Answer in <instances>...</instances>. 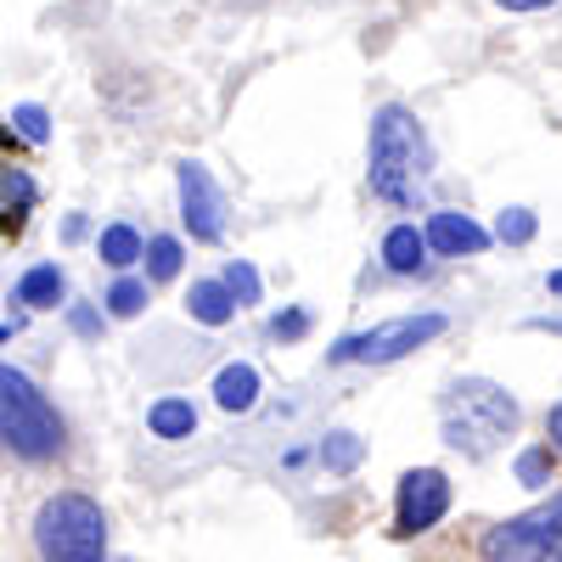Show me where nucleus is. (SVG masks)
I'll return each instance as SVG.
<instances>
[{"label": "nucleus", "mask_w": 562, "mask_h": 562, "mask_svg": "<svg viewBox=\"0 0 562 562\" xmlns=\"http://www.w3.org/2000/svg\"><path fill=\"white\" fill-rule=\"evenodd\" d=\"M439 434L461 456H490L518 434V400L490 378H461L439 400Z\"/></svg>", "instance_id": "f257e3e1"}, {"label": "nucleus", "mask_w": 562, "mask_h": 562, "mask_svg": "<svg viewBox=\"0 0 562 562\" xmlns=\"http://www.w3.org/2000/svg\"><path fill=\"white\" fill-rule=\"evenodd\" d=\"M428 169H434V147L411 108H383L371 119V186H378V198L411 203Z\"/></svg>", "instance_id": "f03ea898"}, {"label": "nucleus", "mask_w": 562, "mask_h": 562, "mask_svg": "<svg viewBox=\"0 0 562 562\" xmlns=\"http://www.w3.org/2000/svg\"><path fill=\"white\" fill-rule=\"evenodd\" d=\"M0 445L23 461H52L68 445L57 405L45 400L34 389V378H23L18 366H0Z\"/></svg>", "instance_id": "7ed1b4c3"}, {"label": "nucleus", "mask_w": 562, "mask_h": 562, "mask_svg": "<svg viewBox=\"0 0 562 562\" xmlns=\"http://www.w3.org/2000/svg\"><path fill=\"white\" fill-rule=\"evenodd\" d=\"M34 551L40 562H102L108 557V518L90 495H52L34 512Z\"/></svg>", "instance_id": "20e7f679"}, {"label": "nucleus", "mask_w": 562, "mask_h": 562, "mask_svg": "<svg viewBox=\"0 0 562 562\" xmlns=\"http://www.w3.org/2000/svg\"><path fill=\"white\" fill-rule=\"evenodd\" d=\"M445 326H450L445 315H394V321H383V326H366V333L338 338L326 355H333L338 366H389V360L416 355L422 344H434Z\"/></svg>", "instance_id": "39448f33"}, {"label": "nucleus", "mask_w": 562, "mask_h": 562, "mask_svg": "<svg viewBox=\"0 0 562 562\" xmlns=\"http://www.w3.org/2000/svg\"><path fill=\"white\" fill-rule=\"evenodd\" d=\"M562 546V490L484 535V562H551Z\"/></svg>", "instance_id": "423d86ee"}, {"label": "nucleus", "mask_w": 562, "mask_h": 562, "mask_svg": "<svg viewBox=\"0 0 562 562\" xmlns=\"http://www.w3.org/2000/svg\"><path fill=\"white\" fill-rule=\"evenodd\" d=\"M445 512H450V479L439 467H416L400 479V512H394L400 535H428Z\"/></svg>", "instance_id": "0eeeda50"}, {"label": "nucleus", "mask_w": 562, "mask_h": 562, "mask_svg": "<svg viewBox=\"0 0 562 562\" xmlns=\"http://www.w3.org/2000/svg\"><path fill=\"white\" fill-rule=\"evenodd\" d=\"M175 180H180V220H186V231H192L198 243H220V231H225V198H220L214 175L203 164L186 158L175 169Z\"/></svg>", "instance_id": "6e6552de"}, {"label": "nucleus", "mask_w": 562, "mask_h": 562, "mask_svg": "<svg viewBox=\"0 0 562 562\" xmlns=\"http://www.w3.org/2000/svg\"><path fill=\"white\" fill-rule=\"evenodd\" d=\"M422 237H428V248H439V254H450V259H461V254H484V248H490V231H484L479 220H467V214H450V209L434 214Z\"/></svg>", "instance_id": "1a4fd4ad"}, {"label": "nucleus", "mask_w": 562, "mask_h": 562, "mask_svg": "<svg viewBox=\"0 0 562 562\" xmlns=\"http://www.w3.org/2000/svg\"><path fill=\"white\" fill-rule=\"evenodd\" d=\"M214 400H220V411H254V400H259V371H254L248 360H231L220 378H214Z\"/></svg>", "instance_id": "9d476101"}, {"label": "nucleus", "mask_w": 562, "mask_h": 562, "mask_svg": "<svg viewBox=\"0 0 562 562\" xmlns=\"http://www.w3.org/2000/svg\"><path fill=\"white\" fill-rule=\"evenodd\" d=\"M422 254H428V237H422L416 225H394L389 237H383V265H389L394 276H416L422 265H428Z\"/></svg>", "instance_id": "9b49d317"}, {"label": "nucleus", "mask_w": 562, "mask_h": 562, "mask_svg": "<svg viewBox=\"0 0 562 562\" xmlns=\"http://www.w3.org/2000/svg\"><path fill=\"white\" fill-rule=\"evenodd\" d=\"M186 310H192V321H203V326H225L231 315H237V299H231L225 281H192Z\"/></svg>", "instance_id": "f8f14e48"}, {"label": "nucleus", "mask_w": 562, "mask_h": 562, "mask_svg": "<svg viewBox=\"0 0 562 562\" xmlns=\"http://www.w3.org/2000/svg\"><path fill=\"white\" fill-rule=\"evenodd\" d=\"M147 428H153L158 439H192L198 411H192V400H158V405L147 411Z\"/></svg>", "instance_id": "ddd939ff"}, {"label": "nucleus", "mask_w": 562, "mask_h": 562, "mask_svg": "<svg viewBox=\"0 0 562 562\" xmlns=\"http://www.w3.org/2000/svg\"><path fill=\"white\" fill-rule=\"evenodd\" d=\"M63 288H68V281H63L57 265H34V270L18 281V299H23L29 310H52V304L63 299Z\"/></svg>", "instance_id": "4468645a"}, {"label": "nucleus", "mask_w": 562, "mask_h": 562, "mask_svg": "<svg viewBox=\"0 0 562 562\" xmlns=\"http://www.w3.org/2000/svg\"><path fill=\"white\" fill-rule=\"evenodd\" d=\"M321 461H326V473H355V467L366 461V439L338 428V434H326L321 439Z\"/></svg>", "instance_id": "2eb2a0df"}, {"label": "nucleus", "mask_w": 562, "mask_h": 562, "mask_svg": "<svg viewBox=\"0 0 562 562\" xmlns=\"http://www.w3.org/2000/svg\"><path fill=\"white\" fill-rule=\"evenodd\" d=\"M97 254H102V265L130 270V265L140 259V237H135V225H108V231H102V243H97Z\"/></svg>", "instance_id": "dca6fc26"}, {"label": "nucleus", "mask_w": 562, "mask_h": 562, "mask_svg": "<svg viewBox=\"0 0 562 562\" xmlns=\"http://www.w3.org/2000/svg\"><path fill=\"white\" fill-rule=\"evenodd\" d=\"M535 231H540V220H535L529 209H506V214L495 220V237H501L506 248H524V243H535Z\"/></svg>", "instance_id": "f3484780"}, {"label": "nucleus", "mask_w": 562, "mask_h": 562, "mask_svg": "<svg viewBox=\"0 0 562 562\" xmlns=\"http://www.w3.org/2000/svg\"><path fill=\"white\" fill-rule=\"evenodd\" d=\"M220 281L231 288V299H237V310H243V304H259V270H254L248 259H231Z\"/></svg>", "instance_id": "a211bd4d"}, {"label": "nucleus", "mask_w": 562, "mask_h": 562, "mask_svg": "<svg viewBox=\"0 0 562 562\" xmlns=\"http://www.w3.org/2000/svg\"><path fill=\"white\" fill-rule=\"evenodd\" d=\"M12 130L29 140V147H45V140H52V119H45V108H34V102H23L12 113Z\"/></svg>", "instance_id": "6ab92c4d"}, {"label": "nucleus", "mask_w": 562, "mask_h": 562, "mask_svg": "<svg viewBox=\"0 0 562 562\" xmlns=\"http://www.w3.org/2000/svg\"><path fill=\"white\" fill-rule=\"evenodd\" d=\"M140 254H147V270H153V281H169V276L180 270V243H175V237H153V243L140 248Z\"/></svg>", "instance_id": "aec40b11"}, {"label": "nucleus", "mask_w": 562, "mask_h": 562, "mask_svg": "<svg viewBox=\"0 0 562 562\" xmlns=\"http://www.w3.org/2000/svg\"><path fill=\"white\" fill-rule=\"evenodd\" d=\"M140 304H147V281H135V276H124V281H113V293H108V310L113 315H140Z\"/></svg>", "instance_id": "412c9836"}, {"label": "nucleus", "mask_w": 562, "mask_h": 562, "mask_svg": "<svg viewBox=\"0 0 562 562\" xmlns=\"http://www.w3.org/2000/svg\"><path fill=\"white\" fill-rule=\"evenodd\" d=\"M518 479H524L529 490H546V484H551V450H524V456H518Z\"/></svg>", "instance_id": "4be33fe9"}, {"label": "nucleus", "mask_w": 562, "mask_h": 562, "mask_svg": "<svg viewBox=\"0 0 562 562\" xmlns=\"http://www.w3.org/2000/svg\"><path fill=\"white\" fill-rule=\"evenodd\" d=\"M270 333H276L281 344L304 338V333H310V310H288V315H276V321H270Z\"/></svg>", "instance_id": "5701e85b"}, {"label": "nucleus", "mask_w": 562, "mask_h": 562, "mask_svg": "<svg viewBox=\"0 0 562 562\" xmlns=\"http://www.w3.org/2000/svg\"><path fill=\"white\" fill-rule=\"evenodd\" d=\"M68 321H74V333H79V338H97V333H102V321H97V310H74Z\"/></svg>", "instance_id": "b1692460"}, {"label": "nucleus", "mask_w": 562, "mask_h": 562, "mask_svg": "<svg viewBox=\"0 0 562 562\" xmlns=\"http://www.w3.org/2000/svg\"><path fill=\"white\" fill-rule=\"evenodd\" d=\"M495 7H506V12H546V7H557V0H495Z\"/></svg>", "instance_id": "393cba45"}, {"label": "nucleus", "mask_w": 562, "mask_h": 562, "mask_svg": "<svg viewBox=\"0 0 562 562\" xmlns=\"http://www.w3.org/2000/svg\"><path fill=\"white\" fill-rule=\"evenodd\" d=\"M546 434H551V445L562 450V400H557V405L546 411Z\"/></svg>", "instance_id": "a878e982"}, {"label": "nucleus", "mask_w": 562, "mask_h": 562, "mask_svg": "<svg viewBox=\"0 0 562 562\" xmlns=\"http://www.w3.org/2000/svg\"><path fill=\"white\" fill-rule=\"evenodd\" d=\"M529 326H535V333H551V338H562V315H535Z\"/></svg>", "instance_id": "bb28decb"}, {"label": "nucleus", "mask_w": 562, "mask_h": 562, "mask_svg": "<svg viewBox=\"0 0 562 562\" xmlns=\"http://www.w3.org/2000/svg\"><path fill=\"white\" fill-rule=\"evenodd\" d=\"M546 288H551V293L562 299V270H551V276H546Z\"/></svg>", "instance_id": "cd10ccee"}]
</instances>
